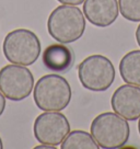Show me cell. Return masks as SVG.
<instances>
[{
  "label": "cell",
  "instance_id": "cell-11",
  "mask_svg": "<svg viewBox=\"0 0 140 149\" xmlns=\"http://www.w3.org/2000/svg\"><path fill=\"white\" fill-rule=\"evenodd\" d=\"M119 74L124 82L140 87V49L123 56L119 61Z\"/></svg>",
  "mask_w": 140,
  "mask_h": 149
},
{
  "label": "cell",
  "instance_id": "cell-10",
  "mask_svg": "<svg viewBox=\"0 0 140 149\" xmlns=\"http://www.w3.org/2000/svg\"><path fill=\"white\" fill-rule=\"evenodd\" d=\"M45 68L56 74L67 72L73 66L75 53L64 44H51L44 49L42 56Z\"/></svg>",
  "mask_w": 140,
  "mask_h": 149
},
{
  "label": "cell",
  "instance_id": "cell-5",
  "mask_svg": "<svg viewBox=\"0 0 140 149\" xmlns=\"http://www.w3.org/2000/svg\"><path fill=\"white\" fill-rule=\"evenodd\" d=\"M115 74L112 61L98 54L88 56L78 67V77L82 87L93 92H103L111 88Z\"/></svg>",
  "mask_w": 140,
  "mask_h": 149
},
{
  "label": "cell",
  "instance_id": "cell-6",
  "mask_svg": "<svg viewBox=\"0 0 140 149\" xmlns=\"http://www.w3.org/2000/svg\"><path fill=\"white\" fill-rule=\"evenodd\" d=\"M34 88V77L26 66H5L0 70V91L11 101H22Z\"/></svg>",
  "mask_w": 140,
  "mask_h": 149
},
{
  "label": "cell",
  "instance_id": "cell-12",
  "mask_svg": "<svg viewBox=\"0 0 140 149\" xmlns=\"http://www.w3.org/2000/svg\"><path fill=\"white\" fill-rule=\"evenodd\" d=\"M61 149H98V145L92 135L84 130H72L60 144Z\"/></svg>",
  "mask_w": 140,
  "mask_h": 149
},
{
  "label": "cell",
  "instance_id": "cell-17",
  "mask_svg": "<svg viewBox=\"0 0 140 149\" xmlns=\"http://www.w3.org/2000/svg\"><path fill=\"white\" fill-rule=\"evenodd\" d=\"M3 148V144H2V139L0 138V149H2Z\"/></svg>",
  "mask_w": 140,
  "mask_h": 149
},
{
  "label": "cell",
  "instance_id": "cell-7",
  "mask_svg": "<svg viewBox=\"0 0 140 149\" xmlns=\"http://www.w3.org/2000/svg\"><path fill=\"white\" fill-rule=\"evenodd\" d=\"M33 132L40 144L57 147L70 133V123L60 112L44 111L36 117Z\"/></svg>",
  "mask_w": 140,
  "mask_h": 149
},
{
  "label": "cell",
  "instance_id": "cell-1",
  "mask_svg": "<svg viewBox=\"0 0 140 149\" xmlns=\"http://www.w3.org/2000/svg\"><path fill=\"white\" fill-rule=\"evenodd\" d=\"M47 30L54 40L70 44L82 37L85 30L83 11L70 5H62L51 11L47 20Z\"/></svg>",
  "mask_w": 140,
  "mask_h": 149
},
{
  "label": "cell",
  "instance_id": "cell-18",
  "mask_svg": "<svg viewBox=\"0 0 140 149\" xmlns=\"http://www.w3.org/2000/svg\"><path fill=\"white\" fill-rule=\"evenodd\" d=\"M138 130H139V134H140V117H139V122H138Z\"/></svg>",
  "mask_w": 140,
  "mask_h": 149
},
{
  "label": "cell",
  "instance_id": "cell-4",
  "mask_svg": "<svg viewBox=\"0 0 140 149\" xmlns=\"http://www.w3.org/2000/svg\"><path fill=\"white\" fill-rule=\"evenodd\" d=\"M6 59L11 64L33 65L41 54V42L34 32L28 29H17L7 34L2 44Z\"/></svg>",
  "mask_w": 140,
  "mask_h": 149
},
{
  "label": "cell",
  "instance_id": "cell-3",
  "mask_svg": "<svg viewBox=\"0 0 140 149\" xmlns=\"http://www.w3.org/2000/svg\"><path fill=\"white\" fill-rule=\"evenodd\" d=\"M91 135L103 149L121 148L127 144L130 127L127 120L115 112H105L94 118L91 126Z\"/></svg>",
  "mask_w": 140,
  "mask_h": 149
},
{
  "label": "cell",
  "instance_id": "cell-16",
  "mask_svg": "<svg viewBox=\"0 0 140 149\" xmlns=\"http://www.w3.org/2000/svg\"><path fill=\"white\" fill-rule=\"evenodd\" d=\"M136 40H137V43H138V45L140 46V24L138 25V28H137V31H136Z\"/></svg>",
  "mask_w": 140,
  "mask_h": 149
},
{
  "label": "cell",
  "instance_id": "cell-9",
  "mask_svg": "<svg viewBox=\"0 0 140 149\" xmlns=\"http://www.w3.org/2000/svg\"><path fill=\"white\" fill-rule=\"evenodd\" d=\"M119 13L117 0H84L83 14L91 24L106 28L116 21Z\"/></svg>",
  "mask_w": 140,
  "mask_h": 149
},
{
  "label": "cell",
  "instance_id": "cell-15",
  "mask_svg": "<svg viewBox=\"0 0 140 149\" xmlns=\"http://www.w3.org/2000/svg\"><path fill=\"white\" fill-rule=\"evenodd\" d=\"M5 109H6V97L0 91V116L5 112Z\"/></svg>",
  "mask_w": 140,
  "mask_h": 149
},
{
  "label": "cell",
  "instance_id": "cell-8",
  "mask_svg": "<svg viewBox=\"0 0 140 149\" xmlns=\"http://www.w3.org/2000/svg\"><path fill=\"white\" fill-rule=\"evenodd\" d=\"M114 112L127 121H137L140 117V87L123 84L114 91L111 99Z\"/></svg>",
  "mask_w": 140,
  "mask_h": 149
},
{
  "label": "cell",
  "instance_id": "cell-13",
  "mask_svg": "<svg viewBox=\"0 0 140 149\" xmlns=\"http://www.w3.org/2000/svg\"><path fill=\"white\" fill-rule=\"evenodd\" d=\"M123 18L131 22H140V0H118Z\"/></svg>",
  "mask_w": 140,
  "mask_h": 149
},
{
  "label": "cell",
  "instance_id": "cell-2",
  "mask_svg": "<svg viewBox=\"0 0 140 149\" xmlns=\"http://www.w3.org/2000/svg\"><path fill=\"white\" fill-rule=\"evenodd\" d=\"M71 97L72 91L69 82L56 74L43 76L33 90L34 102L42 111H62L69 105Z\"/></svg>",
  "mask_w": 140,
  "mask_h": 149
},
{
  "label": "cell",
  "instance_id": "cell-14",
  "mask_svg": "<svg viewBox=\"0 0 140 149\" xmlns=\"http://www.w3.org/2000/svg\"><path fill=\"white\" fill-rule=\"evenodd\" d=\"M57 1H59L60 3H64V5L70 6H78L84 2V0H57Z\"/></svg>",
  "mask_w": 140,
  "mask_h": 149
}]
</instances>
